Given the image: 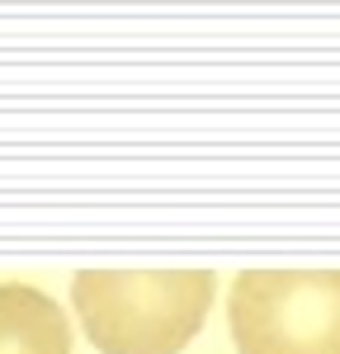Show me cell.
<instances>
[{
    "instance_id": "6da1fadb",
    "label": "cell",
    "mask_w": 340,
    "mask_h": 354,
    "mask_svg": "<svg viewBox=\"0 0 340 354\" xmlns=\"http://www.w3.org/2000/svg\"><path fill=\"white\" fill-rule=\"evenodd\" d=\"M208 270H81L71 302L100 354H180L213 307Z\"/></svg>"
},
{
    "instance_id": "7a4b0ae2",
    "label": "cell",
    "mask_w": 340,
    "mask_h": 354,
    "mask_svg": "<svg viewBox=\"0 0 340 354\" xmlns=\"http://www.w3.org/2000/svg\"><path fill=\"white\" fill-rule=\"evenodd\" d=\"M227 326L236 354H340V270H246Z\"/></svg>"
},
{
    "instance_id": "3957f363",
    "label": "cell",
    "mask_w": 340,
    "mask_h": 354,
    "mask_svg": "<svg viewBox=\"0 0 340 354\" xmlns=\"http://www.w3.org/2000/svg\"><path fill=\"white\" fill-rule=\"evenodd\" d=\"M0 354H71L66 312L28 283H0Z\"/></svg>"
}]
</instances>
